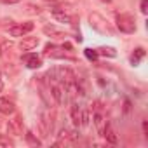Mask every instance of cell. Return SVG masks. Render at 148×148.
Instances as JSON below:
<instances>
[{
	"instance_id": "cell-1",
	"label": "cell",
	"mask_w": 148,
	"mask_h": 148,
	"mask_svg": "<svg viewBox=\"0 0 148 148\" xmlns=\"http://www.w3.org/2000/svg\"><path fill=\"white\" fill-rule=\"evenodd\" d=\"M89 25L92 30H96L98 33H103V35H113V28L112 25L98 12H92L89 14Z\"/></svg>"
},
{
	"instance_id": "cell-2",
	"label": "cell",
	"mask_w": 148,
	"mask_h": 148,
	"mask_svg": "<svg viewBox=\"0 0 148 148\" xmlns=\"http://www.w3.org/2000/svg\"><path fill=\"white\" fill-rule=\"evenodd\" d=\"M54 112L51 110H45L42 115H40V120H38V131H40V136L42 138H49L54 131Z\"/></svg>"
},
{
	"instance_id": "cell-3",
	"label": "cell",
	"mask_w": 148,
	"mask_h": 148,
	"mask_svg": "<svg viewBox=\"0 0 148 148\" xmlns=\"http://www.w3.org/2000/svg\"><path fill=\"white\" fill-rule=\"evenodd\" d=\"M71 120L77 127H86L89 124V110L84 105H71Z\"/></svg>"
},
{
	"instance_id": "cell-4",
	"label": "cell",
	"mask_w": 148,
	"mask_h": 148,
	"mask_svg": "<svg viewBox=\"0 0 148 148\" xmlns=\"http://www.w3.org/2000/svg\"><path fill=\"white\" fill-rule=\"evenodd\" d=\"M44 56L52 58V59H70V61H75V58H73V56H68V54L64 52V47H58V45H54V44H47V45H45Z\"/></svg>"
},
{
	"instance_id": "cell-5",
	"label": "cell",
	"mask_w": 148,
	"mask_h": 148,
	"mask_svg": "<svg viewBox=\"0 0 148 148\" xmlns=\"http://www.w3.org/2000/svg\"><path fill=\"white\" fill-rule=\"evenodd\" d=\"M117 28H119L122 33H134V32H136L134 18L129 16V14H120V16H117Z\"/></svg>"
},
{
	"instance_id": "cell-6",
	"label": "cell",
	"mask_w": 148,
	"mask_h": 148,
	"mask_svg": "<svg viewBox=\"0 0 148 148\" xmlns=\"http://www.w3.org/2000/svg\"><path fill=\"white\" fill-rule=\"evenodd\" d=\"M51 96H52V99H54L58 105H64V103L68 101V94H66L64 84H61V82L51 84Z\"/></svg>"
},
{
	"instance_id": "cell-7",
	"label": "cell",
	"mask_w": 148,
	"mask_h": 148,
	"mask_svg": "<svg viewBox=\"0 0 148 148\" xmlns=\"http://www.w3.org/2000/svg\"><path fill=\"white\" fill-rule=\"evenodd\" d=\"M51 14L54 16V19H58L59 23H66V25H75L77 18L75 16H71L70 12H66L63 7H54L51 9Z\"/></svg>"
},
{
	"instance_id": "cell-8",
	"label": "cell",
	"mask_w": 148,
	"mask_h": 148,
	"mask_svg": "<svg viewBox=\"0 0 148 148\" xmlns=\"http://www.w3.org/2000/svg\"><path fill=\"white\" fill-rule=\"evenodd\" d=\"M33 23H19V25H14V26H11L9 28V35L11 37H25L26 33H30L32 30H33Z\"/></svg>"
},
{
	"instance_id": "cell-9",
	"label": "cell",
	"mask_w": 148,
	"mask_h": 148,
	"mask_svg": "<svg viewBox=\"0 0 148 148\" xmlns=\"http://www.w3.org/2000/svg\"><path fill=\"white\" fill-rule=\"evenodd\" d=\"M77 139V132H73V131H70V129H61V132L58 134V141H56V146H59V145H68V143H73Z\"/></svg>"
},
{
	"instance_id": "cell-10",
	"label": "cell",
	"mask_w": 148,
	"mask_h": 148,
	"mask_svg": "<svg viewBox=\"0 0 148 148\" xmlns=\"http://www.w3.org/2000/svg\"><path fill=\"white\" fill-rule=\"evenodd\" d=\"M0 58H2L4 61H11L14 58V44L5 40L0 44Z\"/></svg>"
},
{
	"instance_id": "cell-11",
	"label": "cell",
	"mask_w": 148,
	"mask_h": 148,
	"mask_svg": "<svg viewBox=\"0 0 148 148\" xmlns=\"http://www.w3.org/2000/svg\"><path fill=\"white\" fill-rule=\"evenodd\" d=\"M7 132L12 134V136L23 134V120H21V117H14L12 120L7 122Z\"/></svg>"
},
{
	"instance_id": "cell-12",
	"label": "cell",
	"mask_w": 148,
	"mask_h": 148,
	"mask_svg": "<svg viewBox=\"0 0 148 148\" xmlns=\"http://www.w3.org/2000/svg\"><path fill=\"white\" fill-rule=\"evenodd\" d=\"M16 112V106L11 99L7 98H0V113L2 115H12Z\"/></svg>"
},
{
	"instance_id": "cell-13",
	"label": "cell",
	"mask_w": 148,
	"mask_h": 148,
	"mask_svg": "<svg viewBox=\"0 0 148 148\" xmlns=\"http://www.w3.org/2000/svg\"><path fill=\"white\" fill-rule=\"evenodd\" d=\"M38 42L40 40L37 37H23V40L19 42V49L21 51H32L38 45Z\"/></svg>"
},
{
	"instance_id": "cell-14",
	"label": "cell",
	"mask_w": 148,
	"mask_h": 148,
	"mask_svg": "<svg viewBox=\"0 0 148 148\" xmlns=\"http://www.w3.org/2000/svg\"><path fill=\"white\" fill-rule=\"evenodd\" d=\"M23 59H25L26 66H28V68H32V70H35V68H40V66H42V58H40V56H37V54H25V56H23Z\"/></svg>"
},
{
	"instance_id": "cell-15",
	"label": "cell",
	"mask_w": 148,
	"mask_h": 148,
	"mask_svg": "<svg viewBox=\"0 0 148 148\" xmlns=\"http://www.w3.org/2000/svg\"><path fill=\"white\" fill-rule=\"evenodd\" d=\"M101 136H105V139H106L108 143H112V145H117V143H119V138H117V132L113 131V127H112L110 124H105V129H103V132H101Z\"/></svg>"
},
{
	"instance_id": "cell-16",
	"label": "cell",
	"mask_w": 148,
	"mask_h": 148,
	"mask_svg": "<svg viewBox=\"0 0 148 148\" xmlns=\"http://www.w3.org/2000/svg\"><path fill=\"white\" fill-rule=\"evenodd\" d=\"M92 120H94V125H96L98 132L101 134V132H103V129H105V124H106V120H105V115H103V112H101V110H94Z\"/></svg>"
},
{
	"instance_id": "cell-17",
	"label": "cell",
	"mask_w": 148,
	"mask_h": 148,
	"mask_svg": "<svg viewBox=\"0 0 148 148\" xmlns=\"http://www.w3.org/2000/svg\"><path fill=\"white\" fill-rule=\"evenodd\" d=\"M145 54H146V52H145V49H143V47L134 49V52L131 54V64H132V66H138V64L141 63V59L145 58Z\"/></svg>"
},
{
	"instance_id": "cell-18",
	"label": "cell",
	"mask_w": 148,
	"mask_h": 148,
	"mask_svg": "<svg viewBox=\"0 0 148 148\" xmlns=\"http://www.w3.org/2000/svg\"><path fill=\"white\" fill-rule=\"evenodd\" d=\"M44 33L45 35H49V37H56V38H64V37H68L64 32H59L56 26H44Z\"/></svg>"
},
{
	"instance_id": "cell-19",
	"label": "cell",
	"mask_w": 148,
	"mask_h": 148,
	"mask_svg": "<svg viewBox=\"0 0 148 148\" xmlns=\"http://www.w3.org/2000/svg\"><path fill=\"white\" fill-rule=\"evenodd\" d=\"M96 52H98V56H105V58H115L117 56V51L113 47H99V49H96Z\"/></svg>"
},
{
	"instance_id": "cell-20",
	"label": "cell",
	"mask_w": 148,
	"mask_h": 148,
	"mask_svg": "<svg viewBox=\"0 0 148 148\" xmlns=\"http://www.w3.org/2000/svg\"><path fill=\"white\" fill-rule=\"evenodd\" d=\"M25 136H26V141H28V145H32V146H40V145H42V141H40L38 138H35L32 131H26V134H25Z\"/></svg>"
},
{
	"instance_id": "cell-21",
	"label": "cell",
	"mask_w": 148,
	"mask_h": 148,
	"mask_svg": "<svg viewBox=\"0 0 148 148\" xmlns=\"http://www.w3.org/2000/svg\"><path fill=\"white\" fill-rule=\"evenodd\" d=\"M84 54H86V58H87L89 61H96V59H98V52H96V49H86Z\"/></svg>"
},
{
	"instance_id": "cell-22",
	"label": "cell",
	"mask_w": 148,
	"mask_h": 148,
	"mask_svg": "<svg viewBox=\"0 0 148 148\" xmlns=\"http://www.w3.org/2000/svg\"><path fill=\"white\" fill-rule=\"evenodd\" d=\"M139 7H141V12L146 14V12H148V0H141V5H139Z\"/></svg>"
},
{
	"instance_id": "cell-23",
	"label": "cell",
	"mask_w": 148,
	"mask_h": 148,
	"mask_svg": "<svg viewBox=\"0 0 148 148\" xmlns=\"http://www.w3.org/2000/svg\"><path fill=\"white\" fill-rule=\"evenodd\" d=\"M12 145H14V143H12L11 139H0V146H7V148H9V146H12Z\"/></svg>"
},
{
	"instance_id": "cell-24",
	"label": "cell",
	"mask_w": 148,
	"mask_h": 148,
	"mask_svg": "<svg viewBox=\"0 0 148 148\" xmlns=\"http://www.w3.org/2000/svg\"><path fill=\"white\" fill-rule=\"evenodd\" d=\"M0 4H19V0H0Z\"/></svg>"
},
{
	"instance_id": "cell-25",
	"label": "cell",
	"mask_w": 148,
	"mask_h": 148,
	"mask_svg": "<svg viewBox=\"0 0 148 148\" xmlns=\"http://www.w3.org/2000/svg\"><path fill=\"white\" fill-rule=\"evenodd\" d=\"M143 131H145V136H148V122L146 120L143 122Z\"/></svg>"
},
{
	"instance_id": "cell-26",
	"label": "cell",
	"mask_w": 148,
	"mask_h": 148,
	"mask_svg": "<svg viewBox=\"0 0 148 148\" xmlns=\"http://www.w3.org/2000/svg\"><path fill=\"white\" fill-rule=\"evenodd\" d=\"M99 2H105V4H110V2H112V0H99Z\"/></svg>"
},
{
	"instance_id": "cell-27",
	"label": "cell",
	"mask_w": 148,
	"mask_h": 148,
	"mask_svg": "<svg viewBox=\"0 0 148 148\" xmlns=\"http://www.w3.org/2000/svg\"><path fill=\"white\" fill-rule=\"evenodd\" d=\"M2 89H4V84H2V80H0V92H2Z\"/></svg>"
},
{
	"instance_id": "cell-28",
	"label": "cell",
	"mask_w": 148,
	"mask_h": 148,
	"mask_svg": "<svg viewBox=\"0 0 148 148\" xmlns=\"http://www.w3.org/2000/svg\"><path fill=\"white\" fill-rule=\"evenodd\" d=\"M47 2H56V0H47Z\"/></svg>"
}]
</instances>
